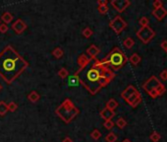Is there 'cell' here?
I'll return each instance as SVG.
<instances>
[{
    "instance_id": "obj_1",
    "label": "cell",
    "mask_w": 167,
    "mask_h": 142,
    "mask_svg": "<svg viewBox=\"0 0 167 142\" xmlns=\"http://www.w3.org/2000/svg\"><path fill=\"white\" fill-rule=\"evenodd\" d=\"M28 67L29 62L12 45H7L0 52V77L7 84H12Z\"/></svg>"
},
{
    "instance_id": "obj_2",
    "label": "cell",
    "mask_w": 167,
    "mask_h": 142,
    "mask_svg": "<svg viewBox=\"0 0 167 142\" xmlns=\"http://www.w3.org/2000/svg\"><path fill=\"white\" fill-rule=\"evenodd\" d=\"M79 82L91 95H95L101 88L111 82L115 77V73L107 66L97 65L92 63L88 70L84 69L78 75Z\"/></svg>"
},
{
    "instance_id": "obj_3",
    "label": "cell",
    "mask_w": 167,
    "mask_h": 142,
    "mask_svg": "<svg viewBox=\"0 0 167 142\" xmlns=\"http://www.w3.org/2000/svg\"><path fill=\"white\" fill-rule=\"evenodd\" d=\"M128 57L119 48L115 47L103 59L95 60L94 64L111 67L113 70H119L127 63Z\"/></svg>"
},
{
    "instance_id": "obj_4",
    "label": "cell",
    "mask_w": 167,
    "mask_h": 142,
    "mask_svg": "<svg viewBox=\"0 0 167 142\" xmlns=\"http://www.w3.org/2000/svg\"><path fill=\"white\" fill-rule=\"evenodd\" d=\"M79 109L74 105V103L70 99H65L61 104L58 106V108L55 110L56 116H58L60 119L65 123H70L72 120L79 115Z\"/></svg>"
},
{
    "instance_id": "obj_5",
    "label": "cell",
    "mask_w": 167,
    "mask_h": 142,
    "mask_svg": "<svg viewBox=\"0 0 167 142\" xmlns=\"http://www.w3.org/2000/svg\"><path fill=\"white\" fill-rule=\"evenodd\" d=\"M155 33L151 27H144L141 28L137 32V37L144 42V44H148L152 39L154 38Z\"/></svg>"
},
{
    "instance_id": "obj_6",
    "label": "cell",
    "mask_w": 167,
    "mask_h": 142,
    "mask_svg": "<svg viewBox=\"0 0 167 142\" xmlns=\"http://www.w3.org/2000/svg\"><path fill=\"white\" fill-rule=\"evenodd\" d=\"M109 26L117 35H119L127 28V23L121 16H116L114 19L110 21Z\"/></svg>"
},
{
    "instance_id": "obj_7",
    "label": "cell",
    "mask_w": 167,
    "mask_h": 142,
    "mask_svg": "<svg viewBox=\"0 0 167 142\" xmlns=\"http://www.w3.org/2000/svg\"><path fill=\"white\" fill-rule=\"evenodd\" d=\"M91 61V59L90 57H88L86 54H81L79 57H78L77 60V63H78V66H79V69H78L75 73H74V76L78 77V75L83 71L84 69H86V67L90 64Z\"/></svg>"
},
{
    "instance_id": "obj_8",
    "label": "cell",
    "mask_w": 167,
    "mask_h": 142,
    "mask_svg": "<svg viewBox=\"0 0 167 142\" xmlns=\"http://www.w3.org/2000/svg\"><path fill=\"white\" fill-rule=\"evenodd\" d=\"M130 5L131 2L129 0H112L111 1V6L119 13L124 12Z\"/></svg>"
},
{
    "instance_id": "obj_9",
    "label": "cell",
    "mask_w": 167,
    "mask_h": 142,
    "mask_svg": "<svg viewBox=\"0 0 167 142\" xmlns=\"http://www.w3.org/2000/svg\"><path fill=\"white\" fill-rule=\"evenodd\" d=\"M159 84H160V81H159L155 76H151L150 79L143 85V88L147 93H148V92H151V91L156 90V88L159 86Z\"/></svg>"
},
{
    "instance_id": "obj_10",
    "label": "cell",
    "mask_w": 167,
    "mask_h": 142,
    "mask_svg": "<svg viewBox=\"0 0 167 142\" xmlns=\"http://www.w3.org/2000/svg\"><path fill=\"white\" fill-rule=\"evenodd\" d=\"M126 102L129 104L132 108H136L137 106H139L142 102V96L140 94V92L137 91L136 93H134L133 95H131L129 98L127 99Z\"/></svg>"
},
{
    "instance_id": "obj_11",
    "label": "cell",
    "mask_w": 167,
    "mask_h": 142,
    "mask_svg": "<svg viewBox=\"0 0 167 142\" xmlns=\"http://www.w3.org/2000/svg\"><path fill=\"white\" fill-rule=\"evenodd\" d=\"M12 29L17 35H21L27 29V24L22 19H18L12 24Z\"/></svg>"
},
{
    "instance_id": "obj_12",
    "label": "cell",
    "mask_w": 167,
    "mask_h": 142,
    "mask_svg": "<svg viewBox=\"0 0 167 142\" xmlns=\"http://www.w3.org/2000/svg\"><path fill=\"white\" fill-rule=\"evenodd\" d=\"M99 52H100V49H99V48H97L95 45H91L90 48H88L87 49V53H88V55L90 56L91 59H94L99 54Z\"/></svg>"
},
{
    "instance_id": "obj_13",
    "label": "cell",
    "mask_w": 167,
    "mask_h": 142,
    "mask_svg": "<svg viewBox=\"0 0 167 142\" xmlns=\"http://www.w3.org/2000/svg\"><path fill=\"white\" fill-rule=\"evenodd\" d=\"M152 15H154L158 21H161L162 19H164V17L167 15V10L165 8H163V7H160V8H157V9H154Z\"/></svg>"
},
{
    "instance_id": "obj_14",
    "label": "cell",
    "mask_w": 167,
    "mask_h": 142,
    "mask_svg": "<svg viewBox=\"0 0 167 142\" xmlns=\"http://www.w3.org/2000/svg\"><path fill=\"white\" fill-rule=\"evenodd\" d=\"M100 116L104 120H111L115 116V112L114 111H110V110L104 108L103 110H101L100 111Z\"/></svg>"
},
{
    "instance_id": "obj_15",
    "label": "cell",
    "mask_w": 167,
    "mask_h": 142,
    "mask_svg": "<svg viewBox=\"0 0 167 142\" xmlns=\"http://www.w3.org/2000/svg\"><path fill=\"white\" fill-rule=\"evenodd\" d=\"M138 90L136 88H135L133 85H129V86H128L125 90H124L122 93H121V97H122V99H124V100H127L128 98L130 97L131 95H133L134 93H136Z\"/></svg>"
},
{
    "instance_id": "obj_16",
    "label": "cell",
    "mask_w": 167,
    "mask_h": 142,
    "mask_svg": "<svg viewBox=\"0 0 167 142\" xmlns=\"http://www.w3.org/2000/svg\"><path fill=\"white\" fill-rule=\"evenodd\" d=\"M40 99V95L37 93V91H33L28 95V100L31 103H37Z\"/></svg>"
},
{
    "instance_id": "obj_17",
    "label": "cell",
    "mask_w": 167,
    "mask_h": 142,
    "mask_svg": "<svg viewBox=\"0 0 167 142\" xmlns=\"http://www.w3.org/2000/svg\"><path fill=\"white\" fill-rule=\"evenodd\" d=\"M118 106V102H117L115 99H110V100L106 103V109L110 110V111H114V110Z\"/></svg>"
},
{
    "instance_id": "obj_18",
    "label": "cell",
    "mask_w": 167,
    "mask_h": 142,
    "mask_svg": "<svg viewBox=\"0 0 167 142\" xmlns=\"http://www.w3.org/2000/svg\"><path fill=\"white\" fill-rule=\"evenodd\" d=\"M1 19H2V21H3V22H4L5 24H9V23H11L12 21H13V16H12L11 13H9V12H4V13L2 14Z\"/></svg>"
},
{
    "instance_id": "obj_19",
    "label": "cell",
    "mask_w": 167,
    "mask_h": 142,
    "mask_svg": "<svg viewBox=\"0 0 167 142\" xmlns=\"http://www.w3.org/2000/svg\"><path fill=\"white\" fill-rule=\"evenodd\" d=\"M141 56L138 54V53H133L132 55H131V57H130V61L131 63H132L133 65H138L139 63L141 62Z\"/></svg>"
},
{
    "instance_id": "obj_20",
    "label": "cell",
    "mask_w": 167,
    "mask_h": 142,
    "mask_svg": "<svg viewBox=\"0 0 167 142\" xmlns=\"http://www.w3.org/2000/svg\"><path fill=\"white\" fill-rule=\"evenodd\" d=\"M123 45L126 48H132L135 45V41L132 38H127L125 39V41L123 42Z\"/></svg>"
},
{
    "instance_id": "obj_21",
    "label": "cell",
    "mask_w": 167,
    "mask_h": 142,
    "mask_svg": "<svg viewBox=\"0 0 167 142\" xmlns=\"http://www.w3.org/2000/svg\"><path fill=\"white\" fill-rule=\"evenodd\" d=\"M52 55L54 56L55 58L59 59V58H61L62 56L64 55V52H63V51L60 48H56L54 51H52Z\"/></svg>"
},
{
    "instance_id": "obj_22",
    "label": "cell",
    "mask_w": 167,
    "mask_h": 142,
    "mask_svg": "<svg viewBox=\"0 0 167 142\" xmlns=\"http://www.w3.org/2000/svg\"><path fill=\"white\" fill-rule=\"evenodd\" d=\"M7 112H8V109H7V104L5 102L1 101L0 102V116H5Z\"/></svg>"
},
{
    "instance_id": "obj_23",
    "label": "cell",
    "mask_w": 167,
    "mask_h": 142,
    "mask_svg": "<svg viewBox=\"0 0 167 142\" xmlns=\"http://www.w3.org/2000/svg\"><path fill=\"white\" fill-rule=\"evenodd\" d=\"M116 140H117V136H116V134L113 132H110L105 136L106 142H116Z\"/></svg>"
},
{
    "instance_id": "obj_24",
    "label": "cell",
    "mask_w": 167,
    "mask_h": 142,
    "mask_svg": "<svg viewBox=\"0 0 167 142\" xmlns=\"http://www.w3.org/2000/svg\"><path fill=\"white\" fill-rule=\"evenodd\" d=\"M58 76L61 78V79H65L66 77H68L69 75V71L67 70L66 68H61L59 71H58Z\"/></svg>"
},
{
    "instance_id": "obj_25",
    "label": "cell",
    "mask_w": 167,
    "mask_h": 142,
    "mask_svg": "<svg viewBox=\"0 0 167 142\" xmlns=\"http://www.w3.org/2000/svg\"><path fill=\"white\" fill-rule=\"evenodd\" d=\"M116 125L118 126L120 129H123L124 127L127 125V122L123 118H119L116 122Z\"/></svg>"
},
{
    "instance_id": "obj_26",
    "label": "cell",
    "mask_w": 167,
    "mask_h": 142,
    "mask_svg": "<svg viewBox=\"0 0 167 142\" xmlns=\"http://www.w3.org/2000/svg\"><path fill=\"white\" fill-rule=\"evenodd\" d=\"M156 93H157V95L158 96H162L163 94L165 93V91H166V88H165V86L164 85H163L162 83H160L159 84V86L156 88Z\"/></svg>"
},
{
    "instance_id": "obj_27",
    "label": "cell",
    "mask_w": 167,
    "mask_h": 142,
    "mask_svg": "<svg viewBox=\"0 0 167 142\" xmlns=\"http://www.w3.org/2000/svg\"><path fill=\"white\" fill-rule=\"evenodd\" d=\"M139 23L142 26V28L144 27H148V24H150V20H148V18L147 17H142L140 21H139Z\"/></svg>"
},
{
    "instance_id": "obj_28",
    "label": "cell",
    "mask_w": 167,
    "mask_h": 142,
    "mask_svg": "<svg viewBox=\"0 0 167 142\" xmlns=\"http://www.w3.org/2000/svg\"><path fill=\"white\" fill-rule=\"evenodd\" d=\"M91 136L94 138V140H98L99 138L101 137V132L98 129H94V130H92V132L91 133Z\"/></svg>"
},
{
    "instance_id": "obj_29",
    "label": "cell",
    "mask_w": 167,
    "mask_h": 142,
    "mask_svg": "<svg viewBox=\"0 0 167 142\" xmlns=\"http://www.w3.org/2000/svg\"><path fill=\"white\" fill-rule=\"evenodd\" d=\"M7 109H8V111L9 112H16L17 111V109H18V105L16 104L15 102H11V103H9V105H7Z\"/></svg>"
},
{
    "instance_id": "obj_30",
    "label": "cell",
    "mask_w": 167,
    "mask_h": 142,
    "mask_svg": "<svg viewBox=\"0 0 167 142\" xmlns=\"http://www.w3.org/2000/svg\"><path fill=\"white\" fill-rule=\"evenodd\" d=\"M97 10L100 14H103L104 15V14L108 12L109 8H108V5H99V6H97Z\"/></svg>"
},
{
    "instance_id": "obj_31",
    "label": "cell",
    "mask_w": 167,
    "mask_h": 142,
    "mask_svg": "<svg viewBox=\"0 0 167 142\" xmlns=\"http://www.w3.org/2000/svg\"><path fill=\"white\" fill-rule=\"evenodd\" d=\"M150 138L152 142H157V141H159V139H160V134H159L158 132H156V131H154V132H152L151 134Z\"/></svg>"
},
{
    "instance_id": "obj_32",
    "label": "cell",
    "mask_w": 167,
    "mask_h": 142,
    "mask_svg": "<svg viewBox=\"0 0 167 142\" xmlns=\"http://www.w3.org/2000/svg\"><path fill=\"white\" fill-rule=\"evenodd\" d=\"M103 126L105 127L106 129L111 130L113 128V126H114V122H113L112 120H105L104 123H103Z\"/></svg>"
},
{
    "instance_id": "obj_33",
    "label": "cell",
    "mask_w": 167,
    "mask_h": 142,
    "mask_svg": "<svg viewBox=\"0 0 167 142\" xmlns=\"http://www.w3.org/2000/svg\"><path fill=\"white\" fill-rule=\"evenodd\" d=\"M92 34H94V32H92V30L90 29V28H86V29H84L83 31V36L85 38H90Z\"/></svg>"
},
{
    "instance_id": "obj_34",
    "label": "cell",
    "mask_w": 167,
    "mask_h": 142,
    "mask_svg": "<svg viewBox=\"0 0 167 142\" xmlns=\"http://www.w3.org/2000/svg\"><path fill=\"white\" fill-rule=\"evenodd\" d=\"M8 31V26L6 24H0V33L5 34Z\"/></svg>"
},
{
    "instance_id": "obj_35",
    "label": "cell",
    "mask_w": 167,
    "mask_h": 142,
    "mask_svg": "<svg viewBox=\"0 0 167 142\" xmlns=\"http://www.w3.org/2000/svg\"><path fill=\"white\" fill-rule=\"evenodd\" d=\"M152 5H154V9H157V8H160V7H163L162 2L160 1V0H155Z\"/></svg>"
},
{
    "instance_id": "obj_36",
    "label": "cell",
    "mask_w": 167,
    "mask_h": 142,
    "mask_svg": "<svg viewBox=\"0 0 167 142\" xmlns=\"http://www.w3.org/2000/svg\"><path fill=\"white\" fill-rule=\"evenodd\" d=\"M160 78L163 81L167 80V70H163L162 72L160 73Z\"/></svg>"
},
{
    "instance_id": "obj_37",
    "label": "cell",
    "mask_w": 167,
    "mask_h": 142,
    "mask_svg": "<svg viewBox=\"0 0 167 142\" xmlns=\"http://www.w3.org/2000/svg\"><path fill=\"white\" fill-rule=\"evenodd\" d=\"M148 94L150 95V96H151V97L152 99H155V98H157V97H158V95H157V93H156V91H155V90H154V91H151V92H148Z\"/></svg>"
},
{
    "instance_id": "obj_38",
    "label": "cell",
    "mask_w": 167,
    "mask_h": 142,
    "mask_svg": "<svg viewBox=\"0 0 167 142\" xmlns=\"http://www.w3.org/2000/svg\"><path fill=\"white\" fill-rule=\"evenodd\" d=\"M97 5H108V1L107 0H98Z\"/></svg>"
},
{
    "instance_id": "obj_39",
    "label": "cell",
    "mask_w": 167,
    "mask_h": 142,
    "mask_svg": "<svg viewBox=\"0 0 167 142\" xmlns=\"http://www.w3.org/2000/svg\"><path fill=\"white\" fill-rule=\"evenodd\" d=\"M160 47H161L162 49H164V51H166V49H167V41H163V42H161Z\"/></svg>"
},
{
    "instance_id": "obj_40",
    "label": "cell",
    "mask_w": 167,
    "mask_h": 142,
    "mask_svg": "<svg viewBox=\"0 0 167 142\" xmlns=\"http://www.w3.org/2000/svg\"><path fill=\"white\" fill-rule=\"evenodd\" d=\"M62 142H73V140L71 139L70 137H65V138H64V139H63Z\"/></svg>"
},
{
    "instance_id": "obj_41",
    "label": "cell",
    "mask_w": 167,
    "mask_h": 142,
    "mask_svg": "<svg viewBox=\"0 0 167 142\" xmlns=\"http://www.w3.org/2000/svg\"><path fill=\"white\" fill-rule=\"evenodd\" d=\"M122 142H132V141L129 140V139H125V140H123Z\"/></svg>"
},
{
    "instance_id": "obj_42",
    "label": "cell",
    "mask_w": 167,
    "mask_h": 142,
    "mask_svg": "<svg viewBox=\"0 0 167 142\" xmlns=\"http://www.w3.org/2000/svg\"><path fill=\"white\" fill-rule=\"evenodd\" d=\"M1 90H2V85L0 84V91H1Z\"/></svg>"
},
{
    "instance_id": "obj_43",
    "label": "cell",
    "mask_w": 167,
    "mask_h": 142,
    "mask_svg": "<svg viewBox=\"0 0 167 142\" xmlns=\"http://www.w3.org/2000/svg\"><path fill=\"white\" fill-rule=\"evenodd\" d=\"M166 51V53H167V49H166V51Z\"/></svg>"
}]
</instances>
